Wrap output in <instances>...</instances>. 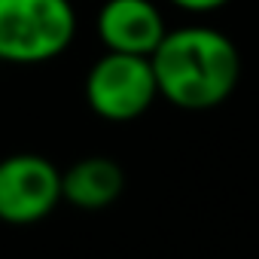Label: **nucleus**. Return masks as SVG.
<instances>
[{
    "label": "nucleus",
    "instance_id": "1",
    "mask_svg": "<svg viewBox=\"0 0 259 259\" xmlns=\"http://www.w3.org/2000/svg\"><path fill=\"white\" fill-rule=\"evenodd\" d=\"M159 98L177 110L201 113L232 98L241 79V52L229 34L210 25L168 28L150 55Z\"/></svg>",
    "mask_w": 259,
    "mask_h": 259
},
{
    "label": "nucleus",
    "instance_id": "2",
    "mask_svg": "<svg viewBox=\"0 0 259 259\" xmlns=\"http://www.w3.org/2000/svg\"><path fill=\"white\" fill-rule=\"evenodd\" d=\"M76 40L70 0H0V64H46Z\"/></svg>",
    "mask_w": 259,
    "mask_h": 259
},
{
    "label": "nucleus",
    "instance_id": "3",
    "mask_svg": "<svg viewBox=\"0 0 259 259\" xmlns=\"http://www.w3.org/2000/svg\"><path fill=\"white\" fill-rule=\"evenodd\" d=\"M156 98L159 85L147 55L104 52L85 73V104L107 122L141 119Z\"/></svg>",
    "mask_w": 259,
    "mask_h": 259
},
{
    "label": "nucleus",
    "instance_id": "4",
    "mask_svg": "<svg viewBox=\"0 0 259 259\" xmlns=\"http://www.w3.org/2000/svg\"><path fill=\"white\" fill-rule=\"evenodd\" d=\"M61 204V171L37 153L0 159V220L34 226Z\"/></svg>",
    "mask_w": 259,
    "mask_h": 259
},
{
    "label": "nucleus",
    "instance_id": "5",
    "mask_svg": "<svg viewBox=\"0 0 259 259\" xmlns=\"http://www.w3.org/2000/svg\"><path fill=\"white\" fill-rule=\"evenodd\" d=\"M168 22L156 0H104L95 16V34L107 52L153 55Z\"/></svg>",
    "mask_w": 259,
    "mask_h": 259
},
{
    "label": "nucleus",
    "instance_id": "6",
    "mask_svg": "<svg viewBox=\"0 0 259 259\" xmlns=\"http://www.w3.org/2000/svg\"><path fill=\"white\" fill-rule=\"evenodd\" d=\"M125 189V171L110 156H85L73 162L67 171H61V201L82 207V210H101L110 207Z\"/></svg>",
    "mask_w": 259,
    "mask_h": 259
},
{
    "label": "nucleus",
    "instance_id": "7",
    "mask_svg": "<svg viewBox=\"0 0 259 259\" xmlns=\"http://www.w3.org/2000/svg\"><path fill=\"white\" fill-rule=\"evenodd\" d=\"M171 7L183 10V13H195V16H204V13H217L223 10L229 0H168Z\"/></svg>",
    "mask_w": 259,
    "mask_h": 259
}]
</instances>
